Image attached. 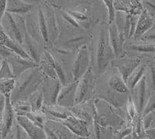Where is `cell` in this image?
<instances>
[{
  "label": "cell",
  "mask_w": 155,
  "mask_h": 139,
  "mask_svg": "<svg viewBox=\"0 0 155 139\" xmlns=\"http://www.w3.org/2000/svg\"><path fill=\"white\" fill-rule=\"evenodd\" d=\"M61 122L65 125L74 135L81 137H89L90 132L88 122L81 120L74 115H71Z\"/></svg>",
  "instance_id": "9a60e30c"
},
{
  "label": "cell",
  "mask_w": 155,
  "mask_h": 139,
  "mask_svg": "<svg viewBox=\"0 0 155 139\" xmlns=\"http://www.w3.org/2000/svg\"><path fill=\"white\" fill-rule=\"evenodd\" d=\"M16 86V79L0 80V94L5 97H10Z\"/></svg>",
  "instance_id": "f1b7e54d"
},
{
  "label": "cell",
  "mask_w": 155,
  "mask_h": 139,
  "mask_svg": "<svg viewBox=\"0 0 155 139\" xmlns=\"http://www.w3.org/2000/svg\"><path fill=\"white\" fill-rule=\"evenodd\" d=\"M142 123L144 130H148L155 127V110L152 111L151 113L148 114L146 116L142 117Z\"/></svg>",
  "instance_id": "8d00e7d4"
},
{
  "label": "cell",
  "mask_w": 155,
  "mask_h": 139,
  "mask_svg": "<svg viewBox=\"0 0 155 139\" xmlns=\"http://www.w3.org/2000/svg\"><path fill=\"white\" fill-rule=\"evenodd\" d=\"M5 60L9 64L15 79H17L29 69L39 67L38 64L34 62V61L25 59L16 55L15 53H12Z\"/></svg>",
  "instance_id": "52a82bcc"
},
{
  "label": "cell",
  "mask_w": 155,
  "mask_h": 139,
  "mask_svg": "<svg viewBox=\"0 0 155 139\" xmlns=\"http://www.w3.org/2000/svg\"><path fill=\"white\" fill-rule=\"evenodd\" d=\"M3 61H4L3 58L0 56V68H1V66H2V62H3Z\"/></svg>",
  "instance_id": "c3c4849f"
},
{
  "label": "cell",
  "mask_w": 155,
  "mask_h": 139,
  "mask_svg": "<svg viewBox=\"0 0 155 139\" xmlns=\"http://www.w3.org/2000/svg\"><path fill=\"white\" fill-rule=\"evenodd\" d=\"M9 41H10V38L5 34L2 26L0 24V45H3L5 47Z\"/></svg>",
  "instance_id": "60d3db41"
},
{
  "label": "cell",
  "mask_w": 155,
  "mask_h": 139,
  "mask_svg": "<svg viewBox=\"0 0 155 139\" xmlns=\"http://www.w3.org/2000/svg\"><path fill=\"white\" fill-rule=\"evenodd\" d=\"M37 16H38L39 27H40L41 35H42L43 39H44V43L48 44L49 41H48V27H47L46 20H45V17H44V12H43L42 8H41V5H39L38 9H37Z\"/></svg>",
  "instance_id": "f546056e"
},
{
  "label": "cell",
  "mask_w": 155,
  "mask_h": 139,
  "mask_svg": "<svg viewBox=\"0 0 155 139\" xmlns=\"http://www.w3.org/2000/svg\"><path fill=\"white\" fill-rule=\"evenodd\" d=\"M116 11H122L131 16H138L143 11L141 2L139 1H114Z\"/></svg>",
  "instance_id": "603a6c76"
},
{
  "label": "cell",
  "mask_w": 155,
  "mask_h": 139,
  "mask_svg": "<svg viewBox=\"0 0 155 139\" xmlns=\"http://www.w3.org/2000/svg\"><path fill=\"white\" fill-rule=\"evenodd\" d=\"M27 101L30 103L33 112L41 110L44 106V97L41 90H38L31 94L27 99Z\"/></svg>",
  "instance_id": "4316f807"
},
{
  "label": "cell",
  "mask_w": 155,
  "mask_h": 139,
  "mask_svg": "<svg viewBox=\"0 0 155 139\" xmlns=\"http://www.w3.org/2000/svg\"><path fill=\"white\" fill-rule=\"evenodd\" d=\"M153 59H154V60H155V56H154V57H153Z\"/></svg>",
  "instance_id": "f5cc1de1"
},
{
  "label": "cell",
  "mask_w": 155,
  "mask_h": 139,
  "mask_svg": "<svg viewBox=\"0 0 155 139\" xmlns=\"http://www.w3.org/2000/svg\"><path fill=\"white\" fill-rule=\"evenodd\" d=\"M44 130L48 139H73L74 134L64 124L58 120L47 119Z\"/></svg>",
  "instance_id": "8992f818"
},
{
  "label": "cell",
  "mask_w": 155,
  "mask_h": 139,
  "mask_svg": "<svg viewBox=\"0 0 155 139\" xmlns=\"http://www.w3.org/2000/svg\"><path fill=\"white\" fill-rule=\"evenodd\" d=\"M35 5L22 0H8L6 5V12L11 14L26 16L34 11Z\"/></svg>",
  "instance_id": "44dd1931"
},
{
  "label": "cell",
  "mask_w": 155,
  "mask_h": 139,
  "mask_svg": "<svg viewBox=\"0 0 155 139\" xmlns=\"http://www.w3.org/2000/svg\"><path fill=\"white\" fill-rule=\"evenodd\" d=\"M133 139H134V138H133Z\"/></svg>",
  "instance_id": "9f6ffc18"
},
{
  "label": "cell",
  "mask_w": 155,
  "mask_h": 139,
  "mask_svg": "<svg viewBox=\"0 0 155 139\" xmlns=\"http://www.w3.org/2000/svg\"><path fill=\"white\" fill-rule=\"evenodd\" d=\"M104 3L105 6L107 9V14H108V25L114 23L115 17H116V10L114 7V1L112 0H104L102 1Z\"/></svg>",
  "instance_id": "836d02e7"
},
{
  "label": "cell",
  "mask_w": 155,
  "mask_h": 139,
  "mask_svg": "<svg viewBox=\"0 0 155 139\" xmlns=\"http://www.w3.org/2000/svg\"><path fill=\"white\" fill-rule=\"evenodd\" d=\"M26 117L28 118L30 121L35 124L36 125L44 128V124H45V122L47 120V117L45 116V114L41 110L35 111V112L32 111V112L29 113L28 114H27Z\"/></svg>",
  "instance_id": "1f68e13d"
},
{
  "label": "cell",
  "mask_w": 155,
  "mask_h": 139,
  "mask_svg": "<svg viewBox=\"0 0 155 139\" xmlns=\"http://www.w3.org/2000/svg\"><path fill=\"white\" fill-rule=\"evenodd\" d=\"M44 12L47 27L48 31V44L53 45L60 36V26L58 23V19L54 12V5L49 3H44L41 5Z\"/></svg>",
  "instance_id": "5b68a950"
},
{
  "label": "cell",
  "mask_w": 155,
  "mask_h": 139,
  "mask_svg": "<svg viewBox=\"0 0 155 139\" xmlns=\"http://www.w3.org/2000/svg\"><path fill=\"white\" fill-rule=\"evenodd\" d=\"M145 72H146V65L140 64L132 74L129 76L126 82V84L130 93L133 91L134 87L137 85V83L142 79V78L145 76Z\"/></svg>",
  "instance_id": "484cf974"
},
{
  "label": "cell",
  "mask_w": 155,
  "mask_h": 139,
  "mask_svg": "<svg viewBox=\"0 0 155 139\" xmlns=\"http://www.w3.org/2000/svg\"><path fill=\"white\" fill-rule=\"evenodd\" d=\"M41 111L46 117L48 115L51 116L52 117L51 120H58V121H62L72 115L68 108L58 106L57 104L53 106L44 105Z\"/></svg>",
  "instance_id": "7402d4cb"
},
{
  "label": "cell",
  "mask_w": 155,
  "mask_h": 139,
  "mask_svg": "<svg viewBox=\"0 0 155 139\" xmlns=\"http://www.w3.org/2000/svg\"><path fill=\"white\" fill-rule=\"evenodd\" d=\"M13 52L11 50H9L8 48H6V47H5L3 45H0V56L2 57L4 60L6 59Z\"/></svg>",
  "instance_id": "b9f144b4"
},
{
  "label": "cell",
  "mask_w": 155,
  "mask_h": 139,
  "mask_svg": "<svg viewBox=\"0 0 155 139\" xmlns=\"http://www.w3.org/2000/svg\"><path fill=\"white\" fill-rule=\"evenodd\" d=\"M73 139H90V138L89 137H78V136L74 135Z\"/></svg>",
  "instance_id": "bcb514c9"
},
{
  "label": "cell",
  "mask_w": 155,
  "mask_h": 139,
  "mask_svg": "<svg viewBox=\"0 0 155 139\" xmlns=\"http://www.w3.org/2000/svg\"><path fill=\"white\" fill-rule=\"evenodd\" d=\"M153 24H154V18L150 16L146 11L143 10L138 17L137 23L134 35V39L140 40L141 37L153 27Z\"/></svg>",
  "instance_id": "d6986e66"
},
{
  "label": "cell",
  "mask_w": 155,
  "mask_h": 139,
  "mask_svg": "<svg viewBox=\"0 0 155 139\" xmlns=\"http://www.w3.org/2000/svg\"><path fill=\"white\" fill-rule=\"evenodd\" d=\"M130 17L131 15L126 13L122 11H116L115 17V24L116 27L123 35L126 37H129L130 30Z\"/></svg>",
  "instance_id": "d4e9b609"
},
{
  "label": "cell",
  "mask_w": 155,
  "mask_h": 139,
  "mask_svg": "<svg viewBox=\"0 0 155 139\" xmlns=\"http://www.w3.org/2000/svg\"><path fill=\"white\" fill-rule=\"evenodd\" d=\"M92 55L87 44H83L78 48L72 68V81L78 82L87 71L92 67Z\"/></svg>",
  "instance_id": "277c9868"
},
{
  "label": "cell",
  "mask_w": 155,
  "mask_h": 139,
  "mask_svg": "<svg viewBox=\"0 0 155 139\" xmlns=\"http://www.w3.org/2000/svg\"><path fill=\"white\" fill-rule=\"evenodd\" d=\"M95 79L92 67L78 82L74 105L89 102L93 97L95 87Z\"/></svg>",
  "instance_id": "3957f363"
},
{
  "label": "cell",
  "mask_w": 155,
  "mask_h": 139,
  "mask_svg": "<svg viewBox=\"0 0 155 139\" xmlns=\"http://www.w3.org/2000/svg\"><path fill=\"white\" fill-rule=\"evenodd\" d=\"M10 132L12 134L11 135L10 139H30L28 135L25 133L22 127L16 123V121Z\"/></svg>",
  "instance_id": "e575fe53"
},
{
  "label": "cell",
  "mask_w": 155,
  "mask_h": 139,
  "mask_svg": "<svg viewBox=\"0 0 155 139\" xmlns=\"http://www.w3.org/2000/svg\"><path fill=\"white\" fill-rule=\"evenodd\" d=\"M47 139H48V138H47Z\"/></svg>",
  "instance_id": "11a10c76"
},
{
  "label": "cell",
  "mask_w": 155,
  "mask_h": 139,
  "mask_svg": "<svg viewBox=\"0 0 155 139\" xmlns=\"http://www.w3.org/2000/svg\"><path fill=\"white\" fill-rule=\"evenodd\" d=\"M95 72L100 76L104 73L109 64L116 59L109 41L108 27L103 26L99 30L95 43Z\"/></svg>",
  "instance_id": "7a4b0ae2"
},
{
  "label": "cell",
  "mask_w": 155,
  "mask_h": 139,
  "mask_svg": "<svg viewBox=\"0 0 155 139\" xmlns=\"http://www.w3.org/2000/svg\"><path fill=\"white\" fill-rule=\"evenodd\" d=\"M132 51L139 53H155V48L153 44H132L129 47Z\"/></svg>",
  "instance_id": "d6a6232c"
},
{
  "label": "cell",
  "mask_w": 155,
  "mask_h": 139,
  "mask_svg": "<svg viewBox=\"0 0 155 139\" xmlns=\"http://www.w3.org/2000/svg\"><path fill=\"white\" fill-rule=\"evenodd\" d=\"M6 5H7L6 0H0V21L6 12Z\"/></svg>",
  "instance_id": "ee69618b"
},
{
  "label": "cell",
  "mask_w": 155,
  "mask_h": 139,
  "mask_svg": "<svg viewBox=\"0 0 155 139\" xmlns=\"http://www.w3.org/2000/svg\"><path fill=\"white\" fill-rule=\"evenodd\" d=\"M153 45H154V48H155V44H153Z\"/></svg>",
  "instance_id": "db71d44e"
},
{
  "label": "cell",
  "mask_w": 155,
  "mask_h": 139,
  "mask_svg": "<svg viewBox=\"0 0 155 139\" xmlns=\"http://www.w3.org/2000/svg\"><path fill=\"white\" fill-rule=\"evenodd\" d=\"M77 86L78 82L73 81L68 83L65 86H62L57 99V105L68 109L74 107Z\"/></svg>",
  "instance_id": "8fae6325"
},
{
  "label": "cell",
  "mask_w": 155,
  "mask_h": 139,
  "mask_svg": "<svg viewBox=\"0 0 155 139\" xmlns=\"http://www.w3.org/2000/svg\"><path fill=\"white\" fill-rule=\"evenodd\" d=\"M45 78L39 67L23 73L16 79V86L10 96L11 103L27 100L31 94L41 90Z\"/></svg>",
  "instance_id": "6da1fadb"
},
{
  "label": "cell",
  "mask_w": 155,
  "mask_h": 139,
  "mask_svg": "<svg viewBox=\"0 0 155 139\" xmlns=\"http://www.w3.org/2000/svg\"><path fill=\"white\" fill-rule=\"evenodd\" d=\"M144 76L149 90L155 93V60L149 62L148 65H146Z\"/></svg>",
  "instance_id": "83f0119b"
},
{
  "label": "cell",
  "mask_w": 155,
  "mask_h": 139,
  "mask_svg": "<svg viewBox=\"0 0 155 139\" xmlns=\"http://www.w3.org/2000/svg\"><path fill=\"white\" fill-rule=\"evenodd\" d=\"M0 24L2 26L5 34L15 42L18 43L22 46L23 43V37L18 28L17 25L12 17V14L9 12H5V14L0 21Z\"/></svg>",
  "instance_id": "5bb4252c"
},
{
  "label": "cell",
  "mask_w": 155,
  "mask_h": 139,
  "mask_svg": "<svg viewBox=\"0 0 155 139\" xmlns=\"http://www.w3.org/2000/svg\"><path fill=\"white\" fill-rule=\"evenodd\" d=\"M155 110V93L150 94L147 101L145 107L143 110V112L141 114V117L146 116L148 114L151 113L152 111Z\"/></svg>",
  "instance_id": "74e56055"
},
{
  "label": "cell",
  "mask_w": 155,
  "mask_h": 139,
  "mask_svg": "<svg viewBox=\"0 0 155 139\" xmlns=\"http://www.w3.org/2000/svg\"><path fill=\"white\" fill-rule=\"evenodd\" d=\"M16 121L22 127L30 139H47L44 128L30 121L26 116H16Z\"/></svg>",
  "instance_id": "4fadbf2b"
},
{
  "label": "cell",
  "mask_w": 155,
  "mask_h": 139,
  "mask_svg": "<svg viewBox=\"0 0 155 139\" xmlns=\"http://www.w3.org/2000/svg\"><path fill=\"white\" fill-rule=\"evenodd\" d=\"M143 10L148 14L155 18V1H141Z\"/></svg>",
  "instance_id": "ab89813d"
},
{
  "label": "cell",
  "mask_w": 155,
  "mask_h": 139,
  "mask_svg": "<svg viewBox=\"0 0 155 139\" xmlns=\"http://www.w3.org/2000/svg\"><path fill=\"white\" fill-rule=\"evenodd\" d=\"M9 79H15V78L8 62L4 60L2 64V66L0 68V80Z\"/></svg>",
  "instance_id": "d590c367"
},
{
  "label": "cell",
  "mask_w": 155,
  "mask_h": 139,
  "mask_svg": "<svg viewBox=\"0 0 155 139\" xmlns=\"http://www.w3.org/2000/svg\"><path fill=\"white\" fill-rule=\"evenodd\" d=\"M131 93H132V96L130 95L131 98L135 105L136 109L137 110L138 114L141 116L145 104L150 96V90L147 85L145 76H143L140 81L137 83V85L134 87Z\"/></svg>",
  "instance_id": "9c48e42d"
},
{
  "label": "cell",
  "mask_w": 155,
  "mask_h": 139,
  "mask_svg": "<svg viewBox=\"0 0 155 139\" xmlns=\"http://www.w3.org/2000/svg\"><path fill=\"white\" fill-rule=\"evenodd\" d=\"M61 86L58 79L45 78L41 90L44 97V105H56L57 99Z\"/></svg>",
  "instance_id": "ba28073f"
},
{
  "label": "cell",
  "mask_w": 155,
  "mask_h": 139,
  "mask_svg": "<svg viewBox=\"0 0 155 139\" xmlns=\"http://www.w3.org/2000/svg\"><path fill=\"white\" fill-rule=\"evenodd\" d=\"M140 41H142L143 42L147 43V44H155V18L154 24H153V27L141 37Z\"/></svg>",
  "instance_id": "f35d334b"
},
{
  "label": "cell",
  "mask_w": 155,
  "mask_h": 139,
  "mask_svg": "<svg viewBox=\"0 0 155 139\" xmlns=\"http://www.w3.org/2000/svg\"><path fill=\"white\" fill-rule=\"evenodd\" d=\"M140 64L141 58H116L111 62V65L117 69L119 74L125 83L129 76L132 74Z\"/></svg>",
  "instance_id": "30bf717a"
},
{
  "label": "cell",
  "mask_w": 155,
  "mask_h": 139,
  "mask_svg": "<svg viewBox=\"0 0 155 139\" xmlns=\"http://www.w3.org/2000/svg\"><path fill=\"white\" fill-rule=\"evenodd\" d=\"M16 113H15L10 97H5V105L3 117L2 120V136L5 138L9 134L16 123Z\"/></svg>",
  "instance_id": "2e32d148"
},
{
  "label": "cell",
  "mask_w": 155,
  "mask_h": 139,
  "mask_svg": "<svg viewBox=\"0 0 155 139\" xmlns=\"http://www.w3.org/2000/svg\"><path fill=\"white\" fill-rule=\"evenodd\" d=\"M109 41L116 58H120L124 54L125 37L118 30L115 23L108 25Z\"/></svg>",
  "instance_id": "7c38bea8"
},
{
  "label": "cell",
  "mask_w": 155,
  "mask_h": 139,
  "mask_svg": "<svg viewBox=\"0 0 155 139\" xmlns=\"http://www.w3.org/2000/svg\"><path fill=\"white\" fill-rule=\"evenodd\" d=\"M122 139H133V136H132V134H131V135L127 136V137H124V138H122Z\"/></svg>",
  "instance_id": "7dc6e473"
},
{
  "label": "cell",
  "mask_w": 155,
  "mask_h": 139,
  "mask_svg": "<svg viewBox=\"0 0 155 139\" xmlns=\"http://www.w3.org/2000/svg\"><path fill=\"white\" fill-rule=\"evenodd\" d=\"M0 135H2V125L0 124Z\"/></svg>",
  "instance_id": "681fc988"
},
{
  "label": "cell",
  "mask_w": 155,
  "mask_h": 139,
  "mask_svg": "<svg viewBox=\"0 0 155 139\" xmlns=\"http://www.w3.org/2000/svg\"><path fill=\"white\" fill-rule=\"evenodd\" d=\"M12 104L16 116H27V114L32 112L30 105L27 100L17 101Z\"/></svg>",
  "instance_id": "4dcf8cb0"
},
{
  "label": "cell",
  "mask_w": 155,
  "mask_h": 139,
  "mask_svg": "<svg viewBox=\"0 0 155 139\" xmlns=\"http://www.w3.org/2000/svg\"><path fill=\"white\" fill-rule=\"evenodd\" d=\"M106 85L107 88L115 93L120 95H129L130 93V91L129 90L127 84L122 79L119 72L109 75L107 78Z\"/></svg>",
  "instance_id": "ffe728a7"
},
{
  "label": "cell",
  "mask_w": 155,
  "mask_h": 139,
  "mask_svg": "<svg viewBox=\"0 0 155 139\" xmlns=\"http://www.w3.org/2000/svg\"><path fill=\"white\" fill-rule=\"evenodd\" d=\"M0 139H5V138H4L2 135H0Z\"/></svg>",
  "instance_id": "f907efd6"
},
{
  "label": "cell",
  "mask_w": 155,
  "mask_h": 139,
  "mask_svg": "<svg viewBox=\"0 0 155 139\" xmlns=\"http://www.w3.org/2000/svg\"><path fill=\"white\" fill-rule=\"evenodd\" d=\"M145 134L149 139H155V127L145 131Z\"/></svg>",
  "instance_id": "f6af8a7d"
},
{
  "label": "cell",
  "mask_w": 155,
  "mask_h": 139,
  "mask_svg": "<svg viewBox=\"0 0 155 139\" xmlns=\"http://www.w3.org/2000/svg\"><path fill=\"white\" fill-rule=\"evenodd\" d=\"M25 23H26L27 33L30 36V37L38 44H45L42 35H41L40 27H39L37 11V12L32 11L30 13L26 15L25 16Z\"/></svg>",
  "instance_id": "e0dca14e"
},
{
  "label": "cell",
  "mask_w": 155,
  "mask_h": 139,
  "mask_svg": "<svg viewBox=\"0 0 155 139\" xmlns=\"http://www.w3.org/2000/svg\"><path fill=\"white\" fill-rule=\"evenodd\" d=\"M38 65L39 69L45 77L49 78V79H58L56 72H55L56 62H55L53 55H51L49 51H44L43 52Z\"/></svg>",
  "instance_id": "ac0fdd59"
},
{
  "label": "cell",
  "mask_w": 155,
  "mask_h": 139,
  "mask_svg": "<svg viewBox=\"0 0 155 139\" xmlns=\"http://www.w3.org/2000/svg\"><path fill=\"white\" fill-rule=\"evenodd\" d=\"M38 45L39 44L30 37L28 33L24 36L23 39V43H22V47L30 57V59L37 64L41 60V55L39 52Z\"/></svg>",
  "instance_id": "cb8c5ba5"
},
{
  "label": "cell",
  "mask_w": 155,
  "mask_h": 139,
  "mask_svg": "<svg viewBox=\"0 0 155 139\" xmlns=\"http://www.w3.org/2000/svg\"><path fill=\"white\" fill-rule=\"evenodd\" d=\"M141 139H149V138H148V137H143V138H141Z\"/></svg>",
  "instance_id": "816d5d0a"
},
{
  "label": "cell",
  "mask_w": 155,
  "mask_h": 139,
  "mask_svg": "<svg viewBox=\"0 0 155 139\" xmlns=\"http://www.w3.org/2000/svg\"><path fill=\"white\" fill-rule=\"evenodd\" d=\"M5 105V97L3 95L0 94V124H2V117H3L4 110Z\"/></svg>",
  "instance_id": "7bdbcfd3"
}]
</instances>
